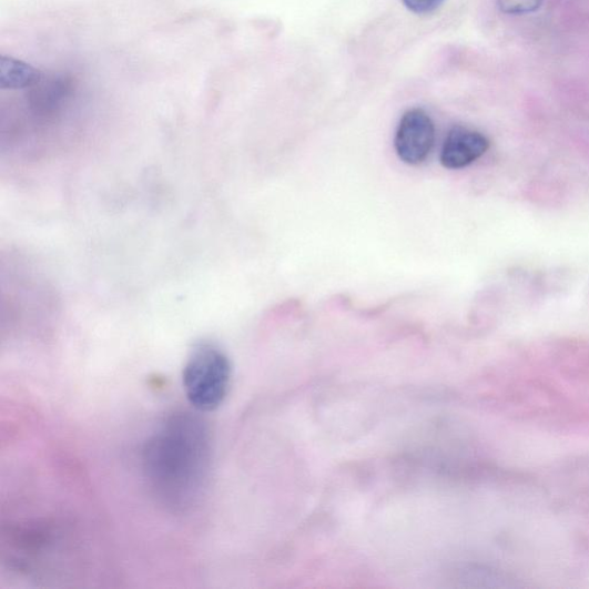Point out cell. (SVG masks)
Masks as SVG:
<instances>
[{
  "mask_svg": "<svg viewBox=\"0 0 589 589\" xmlns=\"http://www.w3.org/2000/svg\"><path fill=\"white\" fill-rule=\"evenodd\" d=\"M212 465L211 431L200 416L175 413L145 443L142 467L149 489L174 512L189 511L203 498Z\"/></svg>",
  "mask_w": 589,
  "mask_h": 589,
  "instance_id": "6da1fadb",
  "label": "cell"
},
{
  "mask_svg": "<svg viewBox=\"0 0 589 589\" xmlns=\"http://www.w3.org/2000/svg\"><path fill=\"white\" fill-rule=\"evenodd\" d=\"M232 366L227 355L216 346H197L185 363L182 383L191 405L201 413L219 409L229 395Z\"/></svg>",
  "mask_w": 589,
  "mask_h": 589,
  "instance_id": "7a4b0ae2",
  "label": "cell"
},
{
  "mask_svg": "<svg viewBox=\"0 0 589 589\" xmlns=\"http://www.w3.org/2000/svg\"><path fill=\"white\" fill-rule=\"evenodd\" d=\"M434 141L436 128L424 110L412 109L403 114L395 135V150L403 162L409 165L425 162Z\"/></svg>",
  "mask_w": 589,
  "mask_h": 589,
  "instance_id": "3957f363",
  "label": "cell"
},
{
  "mask_svg": "<svg viewBox=\"0 0 589 589\" xmlns=\"http://www.w3.org/2000/svg\"><path fill=\"white\" fill-rule=\"evenodd\" d=\"M489 149L488 139L464 128H455L447 135L441 150V164L449 170L467 167L481 159Z\"/></svg>",
  "mask_w": 589,
  "mask_h": 589,
  "instance_id": "277c9868",
  "label": "cell"
},
{
  "mask_svg": "<svg viewBox=\"0 0 589 589\" xmlns=\"http://www.w3.org/2000/svg\"><path fill=\"white\" fill-rule=\"evenodd\" d=\"M544 0H496V7L509 16H524L537 12Z\"/></svg>",
  "mask_w": 589,
  "mask_h": 589,
  "instance_id": "5b68a950",
  "label": "cell"
},
{
  "mask_svg": "<svg viewBox=\"0 0 589 589\" xmlns=\"http://www.w3.org/2000/svg\"><path fill=\"white\" fill-rule=\"evenodd\" d=\"M445 2L446 0H403V4L416 14H428L437 11Z\"/></svg>",
  "mask_w": 589,
  "mask_h": 589,
  "instance_id": "8992f818",
  "label": "cell"
}]
</instances>
